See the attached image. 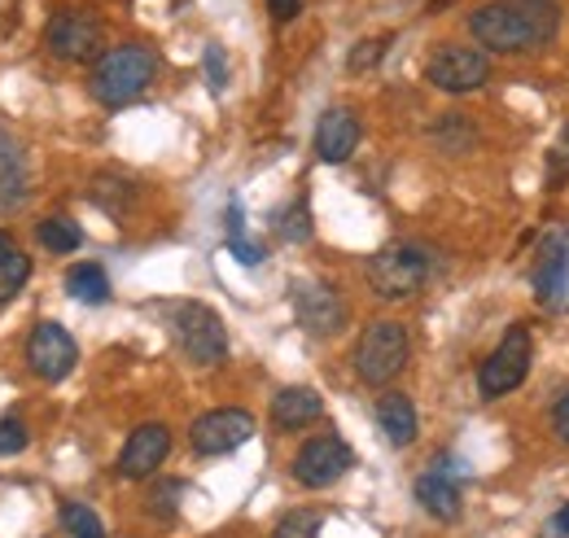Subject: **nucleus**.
<instances>
[{
    "instance_id": "nucleus-1",
    "label": "nucleus",
    "mask_w": 569,
    "mask_h": 538,
    "mask_svg": "<svg viewBox=\"0 0 569 538\" xmlns=\"http://www.w3.org/2000/svg\"><path fill=\"white\" fill-rule=\"evenodd\" d=\"M561 31L557 0H491L469 13V36L487 53H535Z\"/></svg>"
},
{
    "instance_id": "nucleus-2",
    "label": "nucleus",
    "mask_w": 569,
    "mask_h": 538,
    "mask_svg": "<svg viewBox=\"0 0 569 538\" xmlns=\"http://www.w3.org/2000/svg\"><path fill=\"white\" fill-rule=\"evenodd\" d=\"M153 74H158V58L144 44H119V49L97 58V67H92V97L101 106L119 110V106L141 97L144 88L153 83Z\"/></svg>"
},
{
    "instance_id": "nucleus-3",
    "label": "nucleus",
    "mask_w": 569,
    "mask_h": 538,
    "mask_svg": "<svg viewBox=\"0 0 569 538\" xmlns=\"http://www.w3.org/2000/svg\"><path fill=\"white\" fill-rule=\"evenodd\" d=\"M429 271H433V250L429 246L395 241V246H386L368 259V285H372L377 298L403 302V298H417L426 289Z\"/></svg>"
},
{
    "instance_id": "nucleus-4",
    "label": "nucleus",
    "mask_w": 569,
    "mask_h": 538,
    "mask_svg": "<svg viewBox=\"0 0 569 538\" xmlns=\"http://www.w3.org/2000/svg\"><path fill=\"white\" fill-rule=\"evenodd\" d=\"M167 325L171 337L180 346V355L198 368H219L228 359V333H223V320L214 316L207 302H171L167 311Z\"/></svg>"
},
{
    "instance_id": "nucleus-5",
    "label": "nucleus",
    "mask_w": 569,
    "mask_h": 538,
    "mask_svg": "<svg viewBox=\"0 0 569 538\" xmlns=\"http://www.w3.org/2000/svg\"><path fill=\"white\" fill-rule=\"evenodd\" d=\"M412 355V337L399 320H377L356 341V372L363 386H390Z\"/></svg>"
},
{
    "instance_id": "nucleus-6",
    "label": "nucleus",
    "mask_w": 569,
    "mask_h": 538,
    "mask_svg": "<svg viewBox=\"0 0 569 538\" xmlns=\"http://www.w3.org/2000/svg\"><path fill=\"white\" fill-rule=\"evenodd\" d=\"M530 359H535L530 329L512 325L508 333L499 337L496 350L487 355V363L478 368V395H482V399H503V395H512V390L530 377Z\"/></svg>"
},
{
    "instance_id": "nucleus-7",
    "label": "nucleus",
    "mask_w": 569,
    "mask_h": 538,
    "mask_svg": "<svg viewBox=\"0 0 569 538\" xmlns=\"http://www.w3.org/2000/svg\"><path fill=\"white\" fill-rule=\"evenodd\" d=\"M44 44L53 58L62 62H92L106 44V27L97 13H83V9H67V13H53L49 27H44Z\"/></svg>"
},
{
    "instance_id": "nucleus-8",
    "label": "nucleus",
    "mask_w": 569,
    "mask_h": 538,
    "mask_svg": "<svg viewBox=\"0 0 569 538\" xmlns=\"http://www.w3.org/2000/svg\"><path fill=\"white\" fill-rule=\"evenodd\" d=\"M351 465H356V451H351L338 434H316V438H307V442L298 447V456H293V481L307 486V490H325V486H333L342 472H351Z\"/></svg>"
},
{
    "instance_id": "nucleus-9",
    "label": "nucleus",
    "mask_w": 569,
    "mask_h": 538,
    "mask_svg": "<svg viewBox=\"0 0 569 538\" xmlns=\"http://www.w3.org/2000/svg\"><path fill=\"white\" fill-rule=\"evenodd\" d=\"M426 79L433 88L451 92V97H465V92H478L491 79V58H487V49L447 44L426 62Z\"/></svg>"
},
{
    "instance_id": "nucleus-10",
    "label": "nucleus",
    "mask_w": 569,
    "mask_h": 538,
    "mask_svg": "<svg viewBox=\"0 0 569 538\" xmlns=\"http://www.w3.org/2000/svg\"><path fill=\"white\" fill-rule=\"evenodd\" d=\"M289 302H293L298 325L311 337H333V333H342V325H347V302H342L338 289L325 285V280H293Z\"/></svg>"
},
{
    "instance_id": "nucleus-11",
    "label": "nucleus",
    "mask_w": 569,
    "mask_h": 538,
    "mask_svg": "<svg viewBox=\"0 0 569 538\" xmlns=\"http://www.w3.org/2000/svg\"><path fill=\"white\" fill-rule=\"evenodd\" d=\"M250 438H254V416L246 407H214L193 420V434H189L198 456H228Z\"/></svg>"
},
{
    "instance_id": "nucleus-12",
    "label": "nucleus",
    "mask_w": 569,
    "mask_h": 538,
    "mask_svg": "<svg viewBox=\"0 0 569 538\" xmlns=\"http://www.w3.org/2000/svg\"><path fill=\"white\" fill-rule=\"evenodd\" d=\"M74 359H79V346H74V337L62 325L40 320L31 329V337H27V368L40 381H67L74 372Z\"/></svg>"
},
{
    "instance_id": "nucleus-13",
    "label": "nucleus",
    "mask_w": 569,
    "mask_h": 538,
    "mask_svg": "<svg viewBox=\"0 0 569 538\" xmlns=\"http://www.w3.org/2000/svg\"><path fill=\"white\" fill-rule=\"evenodd\" d=\"M167 451H171V429L167 425L149 420L141 429H132L128 442H123V451H119V477H132V481L153 477V472L162 469Z\"/></svg>"
},
{
    "instance_id": "nucleus-14",
    "label": "nucleus",
    "mask_w": 569,
    "mask_h": 538,
    "mask_svg": "<svg viewBox=\"0 0 569 538\" xmlns=\"http://www.w3.org/2000/svg\"><path fill=\"white\" fill-rule=\"evenodd\" d=\"M535 298L548 311H566L569 307V241L561 232H552L539 250L535 263Z\"/></svg>"
},
{
    "instance_id": "nucleus-15",
    "label": "nucleus",
    "mask_w": 569,
    "mask_h": 538,
    "mask_svg": "<svg viewBox=\"0 0 569 538\" xmlns=\"http://www.w3.org/2000/svg\"><path fill=\"white\" fill-rule=\"evenodd\" d=\"M359 149V119L356 110H347V106H333V110H325L320 114V123H316V153L325 158V162H347L351 153Z\"/></svg>"
},
{
    "instance_id": "nucleus-16",
    "label": "nucleus",
    "mask_w": 569,
    "mask_h": 538,
    "mask_svg": "<svg viewBox=\"0 0 569 538\" xmlns=\"http://www.w3.org/2000/svg\"><path fill=\"white\" fill-rule=\"evenodd\" d=\"M325 416V399L311 386H284L272 399V425L277 429H302Z\"/></svg>"
},
{
    "instance_id": "nucleus-17",
    "label": "nucleus",
    "mask_w": 569,
    "mask_h": 538,
    "mask_svg": "<svg viewBox=\"0 0 569 538\" xmlns=\"http://www.w3.org/2000/svg\"><path fill=\"white\" fill-rule=\"evenodd\" d=\"M417 504L426 508L433 521H456L460 517V481L438 469L421 472L417 477Z\"/></svg>"
},
{
    "instance_id": "nucleus-18",
    "label": "nucleus",
    "mask_w": 569,
    "mask_h": 538,
    "mask_svg": "<svg viewBox=\"0 0 569 538\" xmlns=\"http://www.w3.org/2000/svg\"><path fill=\"white\" fill-rule=\"evenodd\" d=\"M377 425L386 434L390 447H412L417 434H421V420H417V407L408 395H381L377 404Z\"/></svg>"
},
{
    "instance_id": "nucleus-19",
    "label": "nucleus",
    "mask_w": 569,
    "mask_h": 538,
    "mask_svg": "<svg viewBox=\"0 0 569 538\" xmlns=\"http://www.w3.org/2000/svg\"><path fill=\"white\" fill-rule=\"evenodd\" d=\"M67 293L83 307H101V302H110V276L101 263H74L67 271Z\"/></svg>"
},
{
    "instance_id": "nucleus-20",
    "label": "nucleus",
    "mask_w": 569,
    "mask_h": 538,
    "mask_svg": "<svg viewBox=\"0 0 569 538\" xmlns=\"http://www.w3.org/2000/svg\"><path fill=\"white\" fill-rule=\"evenodd\" d=\"M223 223H228V250H232V259H237V263L254 268V263H263V259H268V250H263L259 241H250V237H246V210H241V202H228Z\"/></svg>"
},
{
    "instance_id": "nucleus-21",
    "label": "nucleus",
    "mask_w": 569,
    "mask_h": 538,
    "mask_svg": "<svg viewBox=\"0 0 569 538\" xmlns=\"http://www.w3.org/2000/svg\"><path fill=\"white\" fill-rule=\"evenodd\" d=\"M36 241H40L49 255H74V250H79V241H83V232H79V223H74V219L53 215V219H44V223L36 228Z\"/></svg>"
},
{
    "instance_id": "nucleus-22",
    "label": "nucleus",
    "mask_w": 569,
    "mask_h": 538,
    "mask_svg": "<svg viewBox=\"0 0 569 538\" xmlns=\"http://www.w3.org/2000/svg\"><path fill=\"white\" fill-rule=\"evenodd\" d=\"M429 140L442 149V153H465V149H473L478 145V132H473V123H465V119H438L433 128H429Z\"/></svg>"
},
{
    "instance_id": "nucleus-23",
    "label": "nucleus",
    "mask_w": 569,
    "mask_h": 538,
    "mask_svg": "<svg viewBox=\"0 0 569 538\" xmlns=\"http://www.w3.org/2000/svg\"><path fill=\"white\" fill-rule=\"evenodd\" d=\"M27 280H31V259H27L22 250H9V255L0 259V307L13 302V298L27 289Z\"/></svg>"
},
{
    "instance_id": "nucleus-24",
    "label": "nucleus",
    "mask_w": 569,
    "mask_h": 538,
    "mask_svg": "<svg viewBox=\"0 0 569 538\" xmlns=\"http://www.w3.org/2000/svg\"><path fill=\"white\" fill-rule=\"evenodd\" d=\"M0 185L9 189V202L22 198V149L4 132H0Z\"/></svg>"
},
{
    "instance_id": "nucleus-25",
    "label": "nucleus",
    "mask_w": 569,
    "mask_h": 538,
    "mask_svg": "<svg viewBox=\"0 0 569 538\" xmlns=\"http://www.w3.org/2000/svg\"><path fill=\"white\" fill-rule=\"evenodd\" d=\"M62 526L71 538H106L101 517L88 508V504H62Z\"/></svg>"
},
{
    "instance_id": "nucleus-26",
    "label": "nucleus",
    "mask_w": 569,
    "mask_h": 538,
    "mask_svg": "<svg viewBox=\"0 0 569 538\" xmlns=\"http://www.w3.org/2000/svg\"><path fill=\"white\" fill-rule=\"evenodd\" d=\"M320 526H325L320 512H311V508H293V512H284L281 521H277L272 538H320Z\"/></svg>"
},
{
    "instance_id": "nucleus-27",
    "label": "nucleus",
    "mask_w": 569,
    "mask_h": 538,
    "mask_svg": "<svg viewBox=\"0 0 569 538\" xmlns=\"http://www.w3.org/2000/svg\"><path fill=\"white\" fill-rule=\"evenodd\" d=\"M386 49H390V36H377V40H359L356 49L347 53V70L351 74H363V70H372L381 58H386Z\"/></svg>"
},
{
    "instance_id": "nucleus-28",
    "label": "nucleus",
    "mask_w": 569,
    "mask_h": 538,
    "mask_svg": "<svg viewBox=\"0 0 569 538\" xmlns=\"http://www.w3.org/2000/svg\"><path fill=\"white\" fill-rule=\"evenodd\" d=\"M277 232H281L284 241H307V237H311V215H307V202H302V198L277 215Z\"/></svg>"
},
{
    "instance_id": "nucleus-29",
    "label": "nucleus",
    "mask_w": 569,
    "mask_h": 538,
    "mask_svg": "<svg viewBox=\"0 0 569 538\" xmlns=\"http://www.w3.org/2000/svg\"><path fill=\"white\" fill-rule=\"evenodd\" d=\"M561 185H569V128L548 153V189H561Z\"/></svg>"
},
{
    "instance_id": "nucleus-30",
    "label": "nucleus",
    "mask_w": 569,
    "mask_h": 538,
    "mask_svg": "<svg viewBox=\"0 0 569 538\" xmlns=\"http://www.w3.org/2000/svg\"><path fill=\"white\" fill-rule=\"evenodd\" d=\"M202 62H207V83H211V92H223V88H228V58H223V49H219V44H207Z\"/></svg>"
},
{
    "instance_id": "nucleus-31",
    "label": "nucleus",
    "mask_w": 569,
    "mask_h": 538,
    "mask_svg": "<svg viewBox=\"0 0 569 538\" xmlns=\"http://www.w3.org/2000/svg\"><path fill=\"white\" fill-rule=\"evenodd\" d=\"M22 447H27V425H22L18 416L0 420V456H13V451H22Z\"/></svg>"
},
{
    "instance_id": "nucleus-32",
    "label": "nucleus",
    "mask_w": 569,
    "mask_h": 538,
    "mask_svg": "<svg viewBox=\"0 0 569 538\" xmlns=\"http://www.w3.org/2000/svg\"><path fill=\"white\" fill-rule=\"evenodd\" d=\"M543 538H569V504H566V508H557V512L548 517V526H543Z\"/></svg>"
},
{
    "instance_id": "nucleus-33",
    "label": "nucleus",
    "mask_w": 569,
    "mask_h": 538,
    "mask_svg": "<svg viewBox=\"0 0 569 538\" xmlns=\"http://www.w3.org/2000/svg\"><path fill=\"white\" fill-rule=\"evenodd\" d=\"M552 434H557V438H561V442L569 447V395L557 407H552Z\"/></svg>"
},
{
    "instance_id": "nucleus-34",
    "label": "nucleus",
    "mask_w": 569,
    "mask_h": 538,
    "mask_svg": "<svg viewBox=\"0 0 569 538\" xmlns=\"http://www.w3.org/2000/svg\"><path fill=\"white\" fill-rule=\"evenodd\" d=\"M180 490H184V481H167V486H158V490H153V495H158V499H153V504H158V512H171Z\"/></svg>"
},
{
    "instance_id": "nucleus-35",
    "label": "nucleus",
    "mask_w": 569,
    "mask_h": 538,
    "mask_svg": "<svg viewBox=\"0 0 569 538\" xmlns=\"http://www.w3.org/2000/svg\"><path fill=\"white\" fill-rule=\"evenodd\" d=\"M298 9H302V0H268V13H272L277 22H289V18H298Z\"/></svg>"
},
{
    "instance_id": "nucleus-36",
    "label": "nucleus",
    "mask_w": 569,
    "mask_h": 538,
    "mask_svg": "<svg viewBox=\"0 0 569 538\" xmlns=\"http://www.w3.org/2000/svg\"><path fill=\"white\" fill-rule=\"evenodd\" d=\"M9 250H18V246H13V237H9V232H4V228H0V259H4V255H9Z\"/></svg>"
}]
</instances>
